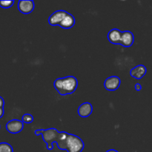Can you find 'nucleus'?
I'll return each instance as SVG.
<instances>
[{
    "label": "nucleus",
    "mask_w": 152,
    "mask_h": 152,
    "mask_svg": "<svg viewBox=\"0 0 152 152\" xmlns=\"http://www.w3.org/2000/svg\"><path fill=\"white\" fill-rule=\"evenodd\" d=\"M56 143L59 149L68 152H82L85 146L81 138L64 132H59Z\"/></svg>",
    "instance_id": "obj_1"
},
{
    "label": "nucleus",
    "mask_w": 152,
    "mask_h": 152,
    "mask_svg": "<svg viewBox=\"0 0 152 152\" xmlns=\"http://www.w3.org/2000/svg\"><path fill=\"white\" fill-rule=\"evenodd\" d=\"M59 132L56 129H48L42 131V139L47 145V148L48 150H52L53 148V143L57 140Z\"/></svg>",
    "instance_id": "obj_3"
},
{
    "label": "nucleus",
    "mask_w": 152,
    "mask_h": 152,
    "mask_svg": "<svg viewBox=\"0 0 152 152\" xmlns=\"http://www.w3.org/2000/svg\"><path fill=\"white\" fill-rule=\"evenodd\" d=\"M122 32L120 30L117 28L111 30L108 34V39L109 42L112 44L118 45L120 44V40H121Z\"/></svg>",
    "instance_id": "obj_11"
},
{
    "label": "nucleus",
    "mask_w": 152,
    "mask_h": 152,
    "mask_svg": "<svg viewBox=\"0 0 152 152\" xmlns=\"http://www.w3.org/2000/svg\"><path fill=\"white\" fill-rule=\"evenodd\" d=\"M18 9L23 14H29L34 9V1L32 0H20L18 1Z\"/></svg>",
    "instance_id": "obj_7"
},
{
    "label": "nucleus",
    "mask_w": 152,
    "mask_h": 152,
    "mask_svg": "<svg viewBox=\"0 0 152 152\" xmlns=\"http://www.w3.org/2000/svg\"><path fill=\"white\" fill-rule=\"evenodd\" d=\"M134 88H135V89H136V91H140L142 89V86H141V85L139 84V83H137V84L135 85Z\"/></svg>",
    "instance_id": "obj_16"
},
{
    "label": "nucleus",
    "mask_w": 152,
    "mask_h": 152,
    "mask_svg": "<svg viewBox=\"0 0 152 152\" xmlns=\"http://www.w3.org/2000/svg\"><path fill=\"white\" fill-rule=\"evenodd\" d=\"M121 84L120 79L117 76H111L108 77L104 82V87L108 91H116L118 89Z\"/></svg>",
    "instance_id": "obj_6"
},
{
    "label": "nucleus",
    "mask_w": 152,
    "mask_h": 152,
    "mask_svg": "<svg viewBox=\"0 0 152 152\" xmlns=\"http://www.w3.org/2000/svg\"><path fill=\"white\" fill-rule=\"evenodd\" d=\"M93 107L90 102H84L81 104L78 108V114L81 117H88L91 114Z\"/></svg>",
    "instance_id": "obj_10"
},
{
    "label": "nucleus",
    "mask_w": 152,
    "mask_h": 152,
    "mask_svg": "<svg viewBox=\"0 0 152 152\" xmlns=\"http://www.w3.org/2000/svg\"><path fill=\"white\" fill-rule=\"evenodd\" d=\"M134 42V37L132 32L129 31H126L122 32L121 40L120 45L126 48L131 47Z\"/></svg>",
    "instance_id": "obj_8"
},
{
    "label": "nucleus",
    "mask_w": 152,
    "mask_h": 152,
    "mask_svg": "<svg viewBox=\"0 0 152 152\" xmlns=\"http://www.w3.org/2000/svg\"><path fill=\"white\" fill-rule=\"evenodd\" d=\"M24 129V123L19 120H12L6 124V129L10 134H18Z\"/></svg>",
    "instance_id": "obj_4"
},
{
    "label": "nucleus",
    "mask_w": 152,
    "mask_h": 152,
    "mask_svg": "<svg viewBox=\"0 0 152 152\" xmlns=\"http://www.w3.org/2000/svg\"><path fill=\"white\" fill-rule=\"evenodd\" d=\"M14 4L13 0H0V7L2 8H10Z\"/></svg>",
    "instance_id": "obj_14"
},
{
    "label": "nucleus",
    "mask_w": 152,
    "mask_h": 152,
    "mask_svg": "<svg viewBox=\"0 0 152 152\" xmlns=\"http://www.w3.org/2000/svg\"><path fill=\"white\" fill-rule=\"evenodd\" d=\"M53 86L58 93L62 96L73 94L78 86L77 78L73 76L58 78L53 83Z\"/></svg>",
    "instance_id": "obj_2"
},
{
    "label": "nucleus",
    "mask_w": 152,
    "mask_h": 152,
    "mask_svg": "<svg viewBox=\"0 0 152 152\" xmlns=\"http://www.w3.org/2000/svg\"><path fill=\"white\" fill-rule=\"evenodd\" d=\"M106 152H119V151H117V150H114V149H110L108 150V151H107Z\"/></svg>",
    "instance_id": "obj_20"
},
{
    "label": "nucleus",
    "mask_w": 152,
    "mask_h": 152,
    "mask_svg": "<svg viewBox=\"0 0 152 152\" xmlns=\"http://www.w3.org/2000/svg\"><path fill=\"white\" fill-rule=\"evenodd\" d=\"M4 114V108H0V118L3 117Z\"/></svg>",
    "instance_id": "obj_19"
},
{
    "label": "nucleus",
    "mask_w": 152,
    "mask_h": 152,
    "mask_svg": "<svg viewBox=\"0 0 152 152\" xmlns=\"http://www.w3.org/2000/svg\"><path fill=\"white\" fill-rule=\"evenodd\" d=\"M0 152H13V147L7 142H0Z\"/></svg>",
    "instance_id": "obj_13"
},
{
    "label": "nucleus",
    "mask_w": 152,
    "mask_h": 152,
    "mask_svg": "<svg viewBox=\"0 0 152 152\" xmlns=\"http://www.w3.org/2000/svg\"><path fill=\"white\" fill-rule=\"evenodd\" d=\"M4 99L0 96V108H4Z\"/></svg>",
    "instance_id": "obj_17"
},
{
    "label": "nucleus",
    "mask_w": 152,
    "mask_h": 152,
    "mask_svg": "<svg viewBox=\"0 0 152 152\" xmlns=\"http://www.w3.org/2000/svg\"><path fill=\"white\" fill-rule=\"evenodd\" d=\"M22 121L24 123H28V124H29V123H31L34 121V117L31 114H25L22 116Z\"/></svg>",
    "instance_id": "obj_15"
},
{
    "label": "nucleus",
    "mask_w": 152,
    "mask_h": 152,
    "mask_svg": "<svg viewBox=\"0 0 152 152\" xmlns=\"http://www.w3.org/2000/svg\"><path fill=\"white\" fill-rule=\"evenodd\" d=\"M75 22V18L74 17V16L71 15V13H68V14L65 16V17L64 18L63 20L60 23L59 26L64 29H70L74 26Z\"/></svg>",
    "instance_id": "obj_12"
},
{
    "label": "nucleus",
    "mask_w": 152,
    "mask_h": 152,
    "mask_svg": "<svg viewBox=\"0 0 152 152\" xmlns=\"http://www.w3.org/2000/svg\"><path fill=\"white\" fill-rule=\"evenodd\" d=\"M67 14H68V12L65 11V10H56L54 13H52L50 16V17L48 18L49 24H50V25H52V26L59 25Z\"/></svg>",
    "instance_id": "obj_5"
},
{
    "label": "nucleus",
    "mask_w": 152,
    "mask_h": 152,
    "mask_svg": "<svg viewBox=\"0 0 152 152\" xmlns=\"http://www.w3.org/2000/svg\"><path fill=\"white\" fill-rule=\"evenodd\" d=\"M42 129H38V130L35 131V134L37 135V136H39V135H42Z\"/></svg>",
    "instance_id": "obj_18"
},
{
    "label": "nucleus",
    "mask_w": 152,
    "mask_h": 152,
    "mask_svg": "<svg viewBox=\"0 0 152 152\" xmlns=\"http://www.w3.org/2000/svg\"><path fill=\"white\" fill-rule=\"evenodd\" d=\"M147 72V69L143 65H139L132 68L130 71V74L132 77L137 80H140Z\"/></svg>",
    "instance_id": "obj_9"
}]
</instances>
